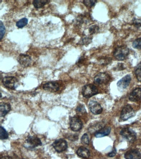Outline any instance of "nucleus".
Masks as SVG:
<instances>
[{
	"instance_id": "f257e3e1",
	"label": "nucleus",
	"mask_w": 141,
	"mask_h": 159,
	"mask_svg": "<svg viewBox=\"0 0 141 159\" xmlns=\"http://www.w3.org/2000/svg\"><path fill=\"white\" fill-rule=\"evenodd\" d=\"M129 54V49L126 46L117 47L114 52V56L116 59L123 61L126 59Z\"/></svg>"
},
{
	"instance_id": "f03ea898",
	"label": "nucleus",
	"mask_w": 141,
	"mask_h": 159,
	"mask_svg": "<svg viewBox=\"0 0 141 159\" xmlns=\"http://www.w3.org/2000/svg\"><path fill=\"white\" fill-rule=\"evenodd\" d=\"M82 93L84 97L89 98L98 93L97 88L92 84H86L82 88Z\"/></svg>"
},
{
	"instance_id": "7ed1b4c3",
	"label": "nucleus",
	"mask_w": 141,
	"mask_h": 159,
	"mask_svg": "<svg viewBox=\"0 0 141 159\" xmlns=\"http://www.w3.org/2000/svg\"><path fill=\"white\" fill-rule=\"evenodd\" d=\"M135 115V112L133 108L129 104L125 106L122 109L121 114V121H126L130 118L132 117Z\"/></svg>"
},
{
	"instance_id": "20e7f679",
	"label": "nucleus",
	"mask_w": 141,
	"mask_h": 159,
	"mask_svg": "<svg viewBox=\"0 0 141 159\" xmlns=\"http://www.w3.org/2000/svg\"><path fill=\"white\" fill-rule=\"evenodd\" d=\"M120 134L130 142L133 143L137 139V135L135 132L130 128H126L122 129Z\"/></svg>"
},
{
	"instance_id": "39448f33",
	"label": "nucleus",
	"mask_w": 141,
	"mask_h": 159,
	"mask_svg": "<svg viewBox=\"0 0 141 159\" xmlns=\"http://www.w3.org/2000/svg\"><path fill=\"white\" fill-rule=\"evenodd\" d=\"M53 146L57 152H61L67 150L68 144L66 140L64 139H59L54 142Z\"/></svg>"
},
{
	"instance_id": "423d86ee",
	"label": "nucleus",
	"mask_w": 141,
	"mask_h": 159,
	"mask_svg": "<svg viewBox=\"0 0 141 159\" xmlns=\"http://www.w3.org/2000/svg\"><path fill=\"white\" fill-rule=\"evenodd\" d=\"M18 82V79L14 76L5 77L2 80V83L4 86L12 90L15 89V84Z\"/></svg>"
},
{
	"instance_id": "0eeeda50",
	"label": "nucleus",
	"mask_w": 141,
	"mask_h": 159,
	"mask_svg": "<svg viewBox=\"0 0 141 159\" xmlns=\"http://www.w3.org/2000/svg\"><path fill=\"white\" fill-rule=\"evenodd\" d=\"M70 129L74 131H78L82 129V122L77 117H73L70 119Z\"/></svg>"
},
{
	"instance_id": "6e6552de",
	"label": "nucleus",
	"mask_w": 141,
	"mask_h": 159,
	"mask_svg": "<svg viewBox=\"0 0 141 159\" xmlns=\"http://www.w3.org/2000/svg\"><path fill=\"white\" fill-rule=\"evenodd\" d=\"M110 77L107 73H99L96 75L94 79V81L96 84H106L110 80Z\"/></svg>"
},
{
	"instance_id": "1a4fd4ad",
	"label": "nucleus",
	"mask_w": 141,
	"mask_h": 159,
	"mask_svg": "<svg viewBox=\"0 0 141 159\" xmlns=\"http://www.w3.org/2000/svg\"><path fill=\"white\" fill-rule=\"evenodd\" d=\"M90 111L95 115H98L101 114L103 109L101 105L98 102L95 101H91L89 104Z\"/></svg>"
},
{
	"instance_id": "9d476101",
	"label": "nucleus",
	"mask_w": 141,
	"mask_h": 159,
	"mask_svg": "<svg viewBox=\"0 0 141 159\" xmlns=\"http://www.w3.org/2000/svg\"><path fill=\"white\" fill-rule=\"evenodd\" d=\"M43 88L47 91L55 93L59 90L60 85L57 82H50L44 84L43 85Z\"/></svg>"
},
{
	"instance_id": "9b49d317",
	"label": "nucleus",
	"mask_w": 141,
	"mask_h": 159,
	"mask_svg": "<svg viewBox=\"0 0 141 159\" xmlns=\"http://www.w3.org/2000/svg\"><path fill=\"white\" fill-rule=\"evenodd\" d=\"M18 62L23 67H28L32 63V58L27 54H20L18 58Z\"/></svg>"
},
{
	"instance_id": "f8f14e48",
	"label": "nucleus",
	"mask_w": 141,
	"mask_h": 159,
	"mask_svg": "<svg viewBox=\"0 0 141 159\" xmlns=\"http://www.w3.org/2000/svg\"><path fill=\"white\" fill-rule=\"evenodd\" d=\"M124 157L126 159H141V154L138 150L133 149L127 151Z\"/></svg>"
},
{
	"instance_id": "ddd939ff",
	"label": "nucleus",
	"mask_w": 141,
	"mask_h": 159,
	"mask_svg": "<svg viewBox=\"0 0 141 159\" xmlns=\"http://www.w3.org/2000/svg\"><path fill=\"white\" fill-rule=\"evenodd\" d=\"M27 143L29 144L30 148H34L36 147L41 146L42 143L40 139L35 136H29L26 140Z\"/></svg>"
},
{
	"instance_id": "4468645a",
	"label": "nucleus",
	"mask_w": 141,
	"mask_h": 159,
	"mask_svg": "<svg viewBox=\"0 0 141 159\" xmlns=\"http://www.w3.org/2000/svg\"><path fill=\"white\" fill-rule=\"evenodd\" d=\"M131 81L130 76L127 75L117 82V86L121 89H126L129 85Z\"/></svg>"
},
{
	"instance_id": "2eb2a0df",
	"label": "nucleus",
	"mask_w": 141,
	"mask_h": 159,
	"mask_svg": "<svg viewBox=\"0 0 141 159\" xmlns=\"http://www.w3.org/2000/svg\"><path fill=\"white\" fill-rule=\"evenodd\" d=\"M129 99L131 101L136 102L141 99V88H137L134 89L129 96Z\"/></svg>"
},
{
	"instance_id": "dca6fc26",
	"label": "nucleus",
	"mask_w": 141,
	"mask_h": 159,
	"mask_svg": "<svg viewBox=\"0 0 141 159\" xmlns=\"http://www.w3.org/2000/svg\"><path fill=\"white\" fill-rule=\"evenodd\" d=\"M111 131V128L110 127H105L96 132L95 136L96 138L103 137L104 136L108 135Z\"/></svg>"
},
{
	"instance_id": "f3484780",
	"label": "nucleus",
	"mask_w": 141,
	"mask_h": 159,
	"mask_svg": "<svg viewBox=\"0 0 141 159\" xmlns=\"http://www.w3.org/2000/svg\"><path fill=\"white\" fill-rule=\"evenodd\" d=\"M11 105L8 103H1L0 105V115L4 116L11 110Z\"/></svg>"
},
{
	"instance_id": "a211bd4d",
	"label": "nucleus",
	"mask_w": 141,
	"mask_h": 159,
	"mask_svg": "<svg viewBox=\"0 0 141 159\" xmlns=\"http://www.w3.org/2000/svg\"><path fill=\"white\" fill-rule=\"evenodd\" d=\"M76 153L79 157L84 158H88L90 155V151L86 148L83 147L79 148L77 151Z\"/></svg>"
},
{
	"instance_id": "6ab92c4d",
	"label": "nucleus",
	"mask_w": 141,
	"mask_h": 159,
	"mask_svg": "<svg viewBox=\"0 0 141 159\" xmlns=\"http://www.w3.org/2000/svg\"><path fill=\"white\" fill-rule=\"evenodd\" d=\"M50 1L48 0H35L33 1V4L35 8H40L44 7Z\"/></svg>"
},
{
	"instance_id": "aec40b11",
	"label": "nucleus",
	"mask_w": 141,
	"mask_h": 159,
	"mask_svg": "<svg viewBox=\"0 0 141 159\" xmlns=\"http://www.w3.org/2000/svg\"><path fill=\"white\" fill-rule=\"evenodd\" d=\"M28 19L26 18H23L21 19L16 22V25L19 28H23L24 26L28 24Z\"/></svg>"
},
{
	"instance_id": "412c9836",
	"label": "nucleus",
	"mask_w": 141,
	"mask_h": 159,
	"mask_svg": "<svg viewBox=\"0 0 141 159\" xmlns=\"http://www.w3.org/2000/svg\"><path fill=\"white\" fill-rule=\"evenodd\" d=\"M0 136L2 140H5L8 137V134L7 130L2 126L1 127V129H0Z\"/></svg>"
},
{
	"instance_id": "4be33fe9",
	"label": "nucleus",
	"mask_w": 141,
	"mask_h": 159,
	"mask_svg": "<svg viewBox=\"0 0 141 159\" xmlns=\"http://www.w3.org/2000/svg\"><path fill=\"white\" fill-rule=\"evenodd\" d=\"M132 47L136 49H141V38L135 40L132 43Z\"/></svg>"
},
{
	"instance_id": "5701e85b",
	"label": "nucleus",
	"mask_w": 141,
	"mask_h": 159,
	"mask_svg": "<svg viewBox=\"0 0 141 159\" xmlns=\"http://www.w3.org/2000/svg\"><path fill=\"white\" fill-rule=\"evenodd\" d=\"M97 2L96 1H94V0H85L83 1L84 4L86 6V7H92L93 6H95V5Z\"/></svg>"
},
{
	"instance_id": "b1692460",
	"label": "nucleus",
	"mask_w": 141,
	"mask_h": 159,
	"mask_svg": "<svg viewBox=\"0 0 141 159\" xmlns=\"http://www.w3.org/2000/svg\"><path fill=\"white\" fill-rule=\"evenodd\" d=\"M99 30V27L97 25H93L89 28V32L90 34H92L97 33Z\"/></svg>"
},
{
	"instance_id": "393cba45",
	"label": "nucleus",
	"mask_w": 141,
	"mask_h": 159,
	"mask_svg": "<svg viewBox=\"0 0 141 159\" xmlns=\"http://www.w3.org/2000/svg\"><path fill=\"white\" fill-rule=\"evenodd\" d=\"M81 142L82 143L88 145L90 143V139L88 135L86 134H84L81 138Z\"/></svg>"
},
{
	"instance_id": "a878e982",
	"label": "nucleus",
	"mask_w": 141,
	"mask_h": 159,
	"mask_svg": "<svg viewBox=\"0 0 141 159\" xmlns=\"http://www.w3.org/2000/svg\"><path fill=\"white\" fill-rule=\"evenodd\" d=\"M0 27H1V34H0V37H1V39L2 40L5 34L6 29L4 25L3 24V22L2 21H1L0 22Z\"/></svg>"
},
{
	"instance_id": "bb28decb",
	"label": "nucleus",
	"mask_w": 141,
	"mask_h": 159,
	"mask_svg": "<svg viewBox=\"0 0 141 159\" xmlns=\"http://www.w3.org/2000/svg\"><path fill=\"white\" fill-rule=\"evenodd\" d=\"M135 74L137 80L139 81H141V67L137 66L135 70Z\"/></svg>"
},
{
	"instance_id": "cd10ccee",
	"label": "nucleus",
	"mask_w": 141,
	"mask_h": 159,
	"mask_svg": "<svg viewBox=\"0 0 141 159\" xmlns=\"http://www.w3.org/2000/svg\"><path fill=\"white\" fill-rule=\"evenodd\" d=\"M76 111L79 114H83V113H86V111L85 109V107L82 104H80L77 108Z\"/></svg>"
},
{
	"instance_id": "c85d7f7f",
	"label": "nucleus",
	"mask_w": 141,
	"mask_h": 159,
	"mask_svg": "<svg viewBox=\"0 0 141 159\" xmlns=\"http://www.w3.org/2000/svg\"><path fill=\"white\" fill-rule=\"evenodd\" d=\"M91 38L89 37H86L83 38L81 40V44L82 45H87L91 43Z\"/></svg>"
},
{
	"instance_id": "c756f323",
	"label": "nucleus",
	"mask_w": 141,
	"mask_h": 159,
	"mask_svg": "<svg viewBox=\"0 0 141 159\" xmlns=\"http://www.w3.org/2000/svg\"><path fill=\"white\" fill-rule=\"evenodd\" d=\"M133 24L136 27H141V19H135L133 20Z\"/></svg>"
},
{
	"instance_id": "7c9ffc66",
	"label": "nucleus",
	"mask_w": 141,
	"mask_h": 159,
	"mask_svg": "<svg viewBox=\"0 0 141 159\" xmlns=\"http://www.w3.org/2000/svg\"><path fill=\"white\" fill-rule=\"evenodd\" d=\"M116 149L114 148L113 150H112V152L109 153L108 154V156L110 157H113L115 156L116 155Z\"/></svg>"
},
{
	"instance_id": "2f4dec72",
	"label": "nucleus",
	"mask_w": 141,
	"mask_h": 159,
	"mask_svg": "<svg viewBox=\"0 0 141 159\" xmlns=\"http://www.w3.org/2000/svg\"><path fill=\"white\" fill-rule=\"evenodd\" d=\"M1 159H12L11 157H5L1 158Z\"/></svg>"
},
{
	"instance_id": "473e14b6",
	"label": "nucleus",
	"mask_w": 141,
	"mask_h": 159,
	"mask_svg": "<svg viewBox=\"0 0 141 159\" xmlns=\"http://www.w3.org/2000/svg\"><path fill=\"white\" fill-rule=\"evenodd\" d=\"M137 66L141 67V62L138 65V66Z\"/></svg>"
},
{
	"instance_id": "72a5a7b5",
	"label": "nucleus",
	"mask_w": 141,
	"mask_h": 159,
	"mask_svg": "<svg viewBox=\"0 0 141 159\" xmlns=\"http://www.w3.org/2000/svg\"></svg>"
}]
</instances>
